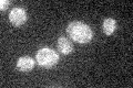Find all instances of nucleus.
Listing matches in <instances>:
<instances>
[{"mask_svg": "<svg viewBox=\"0 0 133 88\" xmlns=\"http://www.w3.org/2000/svg\"><path fill=\"white\" fill-rule=\"evenodd\" d=\"M9 5H10V1H9V0H1V1H0V10H1V11H5L6 9H8Z\"/></svg>", "mask_w": 133, "mask_h": 88, "instance_id": "7", "label": "nucleus"}, {"mask_svg": "<svg viewBox=\"0 0 133 88\" xmlns=\"http://www.w3.org/2000/svg\"><path fill=\"white\" fill-rule=\"evenodd\" d=\"M115 28H116V21L114 19H112V18L104 19L103 24H102V29L105 35H111L115 31Z\"/></svg>", "mask_w": 133, "mask_h": 88, "instance_id": "6", "label": "nucleus"}, {"mask_svg": "<svg viewBox=\"0 0 133 88\" xmlns=\"http://www.w3.org/2000/svg\"><path fill=\"white\" fill-rule=\"evenodd\" d=\"M27 12L23 8H20V7H17L14 8L10 13H9V20L10 22L14 24V27H21L26 23L27 21Z\"/></svg>", "mask_w": 133, "mask_h": 88, "instance_id": "3", "label": "nucleus"}, {"mask_svg": "<svg viewBox=\"0 0 133 88\" xmlns=\"http://www.w3.org/2000/svg\"><path fill=\"white\" fill-rule=\"evenodd\" d=\"M57 47H58V51H59L60 53H62V54H64V55H69V54H71L72 51H73L72 43L64 36H61V37L58 39Z\"/></svg>", "mask_w": 133, "mask_h": 88, "instance_id": "5", "label": "nucleus"}, {"mask_svg": "<svg viewBox=\"0 0 133 88\" xmlns=\"http://www.w3.org/2000/svg\"><path fill=\"white\" fill-rule=\"evenodd\" d=\"M66 33L73 41L80 44H85L93 39V32L88 24L81 21H73L66 27Z\"/></svg>", "mask_w": 133, "mask_h": 88, "instance_id": "1", "label": "nucleus"}, {"mask_svg": "<svg viewBox=\"0 0 133 88\" xmlns=\"http://www.w3.org/2000/svg\"><path fill=\"white\" fill-rule=\"evenodd\" d=\"M37 62L41 67L44 68H51L56 66L59 62V55L56 51L49 49V47H42L37 52Z\"/></svg>", "mask_w": 133, "mask_h": 88, "instance_id": "2", "label": "nucleus"}, {"mask_svg": "<svg viewBox=\"0 0 133 88\" xmlns=\"http://www.w3.org/2000/svg\"><path fill=\"white\" fill-rule=\"evenodd\" d=\"M35 67V61L30 56H22L17 62V69L20 72H30Z\"/></svg>", "mask_w": 133, "mask_h": 88, "instance_id": "4", "label": "nucleus"}]
</instances>
